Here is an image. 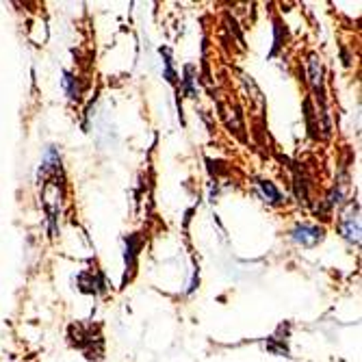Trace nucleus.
<instances>
[{"instance_id": "obj_4", "label": "nucleus", "mask_w": 362, "mask_h": 362, "mask_svg": "<svg viewBox=\"0 0 362 362\" xmlns=\"http://www.w3.org/2000/svg\"><path fill=\"white\" fill-rule=\"evenodd\" d=\"M258 187H260V191H262V195L267 197L269 202H274V204H278L280 200H282V195H280V191L272 185V182H267V180H258Z\"/></svg>"}, {"instance_id": "obj_1", "label": "nucleus", "mask_w": 362, "mask_h": 362, "mask_svg": "<svg viewBox=\"0 0 362 362\" xmlns=\"http://www.w3.org/2000/svg\"><path fill=\"white\" fill-rule=\"evenodd\" d=\"M339 230L341 235L351 241V243H360V219H358V204H349L347 211L341 215V221H339Z\"/></svg>"}, {"instance_id": "obj_3", "label": "nucleus", "mask_w": 362, "mask_h": 362, "mask_svg": "<svg viewBox=\"0 0 362 362\" xmlns=\"http://www.w3.org/2000/svg\"><path fill=\"white\" fill-rule=\"evenodd\" d=\"M321 76H323V72H321V63L317 61V57H310V81H313V87H315V91L319 93V95H323V87H321Z\"/></svg>"}, {"instance_id": "obj_5", "label": "nucleus", "mask_w": 362, "mask_h": 362, "mask_svg": "<svg viewBox=\"0 0 362 362\" xmlns=\"http://www.w3.org/2000/svg\"><path fill=\"white\" fill-rule=\"evenodd\" d=\"M63 87L68 89V95H70V98H76V95H78V89H74V78H72L70 74H65V78H63Z\"/></svg>"}, {"instance_id": "obj_2", "label": "nucleus", "mask_w": 362, "mask_h": 362, "mask_svg": "<svg viewBox=\"0 0 362 362\" xmlns=\"http://www.w3.org/2000/svg\"><path fill=\"white\" fill-rule=\"evenodd\" d=\"M321 239H323V230H321V228H315V226L302 223V226H298V228L293 230V241H295V243H300V245H304V247H313V245H317Z\"/></svg>"}]
</instances>
